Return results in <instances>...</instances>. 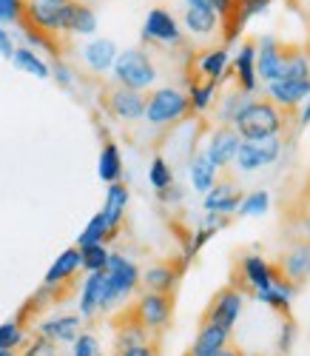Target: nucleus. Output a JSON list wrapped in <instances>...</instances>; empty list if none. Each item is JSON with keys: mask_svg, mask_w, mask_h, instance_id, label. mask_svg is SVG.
<instances>
[{"mask_svg": "<svg viewBox=\"0 0 310 356\" xmlns=\"http://www.w3.org/2000/svg\"><path fill=\"white\" fill-rule=\"evenodd\" d=\"M129 200H131V194H129V186L122 183V180L108 186V191H106V202H103L100 214L106 217L111 236H117L120 228H122V220H126V211H129Z\"/></svg>", "mask_w": 310, "mask_h": 356, "instance_id": "nucleus-23", "label": "nucleus"}, {"mask_svg": "<svg viewBox=\"0 0 310 356\" xmlns=\"http://www.w3.org/2000/svg\"><path fill=\"white\" fill-rule=\"evenodd\" d=\"M100 106L120 123H137L145 117V92H134L120 83H108L100 92Z\"/></svg>", "mask_w": 310, "mask_h": 356, "instance_id": "nucleus-6", "label": "nucleus"}, {"mask_svg": "<svg viewBox=\"0 0 310 356\" xmlns=\"http://www.w3.org/2000/svg\"><path fill=\"white\" fill-rule=\"evenodd\" d=\"M28 339V322H23L20 316L0 322V350H17L23 348Z\"/></svg>", "mask_w": 310, "mask_h": 356, "instance_id": "nucleus-33", "label": "nucleus"}, {"mask_svg": "<svg viewBox=\"0 0 310 356\" xmlns=\"http://www.w3.org/2000/svg\"><path fill=\"white\" fill-rule=\"evenodd\" d=\"M268 205H270L268 191H254V194H245V200H242V205L236 209V214H239V217L265 214V211H268Z\"/></svg>", "mask_w": 310, "mask_h": 356, "instance_id": "nucleus-38", "label": "nucleus"}, {"mask_svg": "<svg viewBox=\"0 0 310 356\" xmlns=\"http://www.w3.org/2000/svg\"><path fill=\"white\" fill-rule=\"evenodd\" d=\"M20 356H60V350H57L54 342H49L46 337L35 334L32 339H26V348H23Z\"/></svg>", "mask_w": 310, "mask_h": 356, "instance_id": "nucleus-39", "label": "nucleus"}, {"mask_svg": "<svg viewBox=\"0 0 310 356\" xmlns=\"http://www.w3.org/2000/svg\"><path fill=\"white\" fill-rule=\"evenodd\" d=\"M228 345H231V331L220 328V325H211V322H199L194 345L185 350V356H216Z\"/></svg>", "mask_w": 310, "mask_h": 356, "instance_id": "nucleus-22", "label": "nucleus"}, {"mask_svg": "<svg viewBox=\"0 0 310 356\" xmlns=\"http://www.w3.org/2000/svg\"><path fill=\"white\" fill-rule=\"evenodd\" d=\"M60 20H63V6L43 3V0H26L20 23H28V26H35V29L49 32V35H63L60 32Z\"/></svg>", "mask_w": 310, "mask_h": 356, "instance_id": "nucleus-20", "label": "nucleus"}, {"mask_svg": "<svg viewBox=\"0 0 310 356\" xmlns=\"http://www.w3.org/2000/svg\"><path fill=\"white\" fill-rule=\"evenodd\" d=\"M234 80L242 95L256 92V43L254 40H245L239 54L234 57Z\"/></svg>", "mask_w": 310, "mask_h": 356, "instance_id": "nucleus-25", "label": "nucleus"}, {"mask_svg": "<svg viewBox=\"0 0 310 356\" xmlns=\"http://www.w3.org/2000/svg\"><path fill=\"white\" fill-rule=\"evenodd\" d=\"M245 194L242 188L234 183V180H216L213 188L205 194L202 205H205V211L208 214H222V217H231L239 205H242Z\"/></svg>", "mask_w": 310, "mask_h": 356, "instance_id": "nucleus-16", "label": "nucleus"}, {"mask_svg": "<svg viewBox=\"0 0 310 356\" xmlns=\"http://www.w3.org/2000/svg\"><path fill=\"white\" fill-rule=\"evenodd\" d=\"M108 257H111V251H108L106 245H88V248H80V262H83V271H85V274L106 271Z\"/></svg>", "mask_w": 310, "mask_h": 356, "instance_id": "nucleus-36", "label": "nucleus"}, {"mask_svg": "<svg viewBox=\"0 0 310 356\" xmlns=\"http://www.w3.org/2000/svg\"><path fill=\"white\" fill-rule=\"evenodd\" d=\"M108 240H114V236H111V231H108L106 217L97 211L95 217L88 220V225L80 231V236H77V248H88V245H106Z\"/></svg>", "mask_w": 310, "mask_h": 356, "instance_id": "nucleus-34", "label": "nucleus"}, {"mask_svg": "<svg viewBox=\"0 0 310 356\" xmlns=\"http://www.w3.org/2000/svg\"><path fill=\"white\" fill-rule=\"evenodd\" d=\"M293 339H296V322L293 316H285V325H282V339H279V350L288 353L293 348Z\"/></svg>", "mask_w": 310, "mask_h": 356, "instance_id": "nucleus-42", "label": "nucleus"}, {"mask_svg": "<svg viewBox=\"0 0 310 356\" xmlns=\"http://www.w3.org/2000/svg\"><path fill=\"white\" fill-rule=\"evenodd\" d=\"M310 123V103H307V108H302V114H299V126H307Z\"/></svg>", "mask_w": 310, "mask_h": 356, "instance_id": "nucleus-47", "label": "nucleus"}, {"mask_svg": "<svg viewBox=\"0 0 310 356\" xmlns=\"http://www.w3.org/2000/svg\"><path fill=\"white\" fill-rule=\"evenodd\" d=\"M270 285H273V265L259 254L242 257V262L234 268L231 288H236L239 293H256V291L270 288Z\"/></svg>", "mask_w": 310, "mask_h": 356, "instance_id": "nucleus-8", "label": "nucleus"}, {"mask_svg": "<svg viewBox=\"0 0 310 356\" xmlns=\"http://www.w3.org/2000/svg\"><path fill=\"white\" fill-rule=\"evenodd\" d=\"M106 282H108L106 311H114L140 285V268H137V262L129 259L126 254H111L108 257V265H106Z\"/></svg>", "mask_w": 310, "mask_h": 356, "instance_id": "nucleus-5", "label": "nucleus"}, {"mask_svg": "<svg viewBox=\"0 0 310 356\" xmlns=\"http://www.w3.org/2000/svg\"><path fill=\"white\" fill-rule=\"evenodd\" d=\"M268 92H270V100H273L279 108L293 111V108L310 95V77H304V80H293V77L270 80V83H268Z\"/></svg>", "mask_w": 310, "mask_h": 356, "instance_id": "nucleus-21", "label": "nucleus"}, {"mask_svg": "<svg viewBox=\"0 0 310 356\" xmlns=\"http://www.w3.org/2000/svg\"><path fill=\"white\" fill-rule=\"evenodd\" d=\"M185 265L188 262H185L182 257L177 262H157V265H151L145 274H140V280H142L145 291L174 296V291H177V285H179V280L185 274Z\"/></svg>", "mask_w": 310, "mask_h": 356, "instance_id": "nucleus-14", "label": "nucleus"}, {"mask_svg": "<svg viewBox=\"0 0 310 356\" xmlns=\"http://www.w3.org/2000/svg\"><path fill=\"white\" fill-rule=\"evenodd\" d=\"M148 183H151V188L157 191V194L174 186V171H171V165H168V160H165L163 154H157V157L151 160V168H148Z\"/></svg>", "mask_w": 310, "mask_h": 356, "instance_id": "nucleus-35", "label": "nucleus"}, {"mask_svg": "<svg viewBox=\"0 0 310 356\" xmlns=\"http://www.w3.org/2000/svg\"><path fill=\"white\" fill-rule=\"evenodd\" d=\"M191 114V103L188 95L179 92L174 86H163V88H154V92L145 95V120L151 126H174L179 120Z\"/></svg>", "mask_w": 310, "mask_h": 356, "instance_id": "nucleus-3", "label": "nucleus"}, {"mask_svg": "<svg viewBox=\"0 0 310 356\" xmlns=\"http://www.w3.org/2000/svg\"><path fill=\"white\" fill-rule=\"evenodd\" d=\"M12 54H15V43H12V35L6 32L3 26H0V57H3V60H12Z\"/></svg>", "mask_w": 310, "mask_h": 356, "instance_id": "nucleus-44", "label": "nucleus"}, {"mask_svg": "<svg viewBox=\"0 0 310 356\" xmlns=\"http://www.w3.org/2000/svg\"><path fill=\"white\" fill-rule=\"evenodd\" d=\"M63 35H95L97 32V15L83 0H69L63 3V20H60Z\"/></svg>", "mask_w": 310, "mask_h": 356, "instance_id": "nucleus-18", "label": "nucleus"}, {"mask_svg": "<svg viewBox=\"0 0 310 356\" xmlns=\"http://www.w3.org/2000/svg\"><path fill=\"white\" fill-rule=\"evenodd\" d=\"M106 293H108L106 271L85 274V282L80 285V316H83V322L95 319L97 314H106Z\"/></svg>", "mask_w": 310, "mask_h": 356, "instance_id": "nucleus-15", "label": "nucleus"}, {"mask_svg": "<svg viewBox=\"0 0 310 356\" xmlns=\"http://www.w3.org/2000/svg\"><path fill=\"white\" fill-rule=\"evenodd\" d=\"M83 60L88 66V72L95 74H106L111 72L114 60H117V43L108 38H95L83 46Z\"/></svg>", "mask_w": 310, "mask_h": 356, "instance_id": "nucleus-26", "label": "nucleus"}, {"mask_svg": "<svg viewBox=\"0 0 310 356\" xmlns=\"http://www.w3.org/2000/svg\"><path fill=\"white\" fill-rule=\"evenodd\" d=\"M97 174L103 183H120L122 180V154H120V145L114 140H106L100 148V160H97Z\"/></svg>", "mask_w": 310, "mask_h": 356, "instance_id": "nucleus-29", "label": "nucleus"}, {"mask_svg": "<svg viewBox=\"0 0 310 356\" xmlns=\"http://www.w3.org/2000/svg\"><path fill=\"white\" fill-rule=\"evenodd\" d=\"M279 154H282V140H279V137H270V140H242L234 163L239 165V171H256V168H265V165L276 163Z\"/></svg>", "mask_w": 310, "mask_h": 356, "instance_id": "nucleus-10", "label": "nucleus"}, {"mask_svg": "<svg viewBox=\"0 0 310 356\" xmlns=\"http://www.w3.org/2000/svg\"><path fill=\"white\" fill-rule=\"evenodd\" d=\"M49 69H51V77H54L60 86H63V88H72V83H74V72H72V66L63 60V57H60V60H54Z\"/></svg>", "mask_w": 310, "mask_h": 356, "instance_id": "nucleus-41", "label": "nucleus"}, {"mask_svg": "<svg viewBox=\"0 0 310 356\" xmlns=\"http://www.w3.org/2000/svg\"><path fill=\"white\" fill-rule=\"evenodd\" d=\"M216 88H220V83H216V80H197V77H188V103H191V114H205V111L213 106Z\"/></svg>", "mask_w": 310, "mask_h": 356, "instance_id": "nucleus-30", "label": "nucleus"}, {"mask_svg": "<svg viewBox=\"0 0 310 356\" xmlns=\"http://www.w3.org/2000/svg\"><path fill=\"white\" fill-rule=\"evenodd\" d=\"M242 145V137L236 134L234 126H216L208 137V148H205V157L213 163V168L220 171L225 165H231L236 160V152Z\"/></svg>", "mask_w": 310, "mask_h": 356, "instance_id": "nucleus-13", "label": "nucleus"}, {"mask_svg": "<svg viewBox=\"0 0 310 356\" xmlns=\"http://www.w3.org/2000/svg\"><path fill=\"white\" fill-rule=\"evenodd\" d=\"M236 134L242 140H270V137H279L282 129L288 126V114L279 108L270 97L268 100H247L239 114L234 117Z\"/></svg>", "mask_w": 310, "mask_h": 356, "instance_id": "nucleus-1", "label": "nucleus"}, {"mask_svg": "<svg viewBox=\"0 0 310 356\" xmlns=\"http://www.w3.org/2000/svg\"><path fill=\"white\" fill-rule=\"evenodd\" d=\"M12 63H15V69H20V72H26V74H32V77H38V80H49V77H51L49 63L43 60V57H40L35 49H28V46L15 49Z\"/></svg>", "mask_w": 310, "mask_h": 356, "instance_id": "nucleus-31", "label": "nucleus"}, {"mask_svg": "<svg viewBox=\"0 0 310 356\" xmlns=\"http://www.w3.org/2000/svg\"><path fill=\"white\" fill-rule=\"evenodd\" d=\"M242 308H245V296L236 288L225 285L222 291L213 293V300L208 302V308L202 314V322L220 325V328H225V331H234V325H236Z\"/></svg>", "mask_w": 310, "mask_h": 356, "instance_id": "nucleus-9", "label": "nucleus"}, {"mask_svg": "<svg viewBox=\"0 0 310 356\" xmlns=\"http://www.w3.org/2000/svg\"><path fill=\"white\" fill-rule=\"evenodd\" d=\"M0 356H20L17 350H0Z\"/></svg>", "mask_w": 310, "mask_h": 356, "instance_id": "nucleus-49", "label": "nucleus"}, {"mask_svg": "<svg viewBox=\"0 0 310 356\" xmlns=\"http://www.w3.org/2000/svg\"><path fill=\"white\" fill-rule=\"evenodd\" d=\"M225 69H228V51L220 46V49H205L194 57V74L197 80H216L220 83L225 77Z\"/></svg>", "mask_w": 310, "mask_h": 356, "instance_id": "nucleus-27", "label": "nucleus"}, {"mask_svg": "<svg viewBox=\"0 0 310 356\" xmlns=\"http://www.w3.org/2000/svg\"><path fill=\"white\" fill-rule=\"evenodd\" d=\"M148 342H157L142 325L131 316V311L126 308L117 319H114V353L120 350H129V348H137V345H148Z\"/></svg>", "mask_w": 310, "mask_h": 356, "instance_id": "nucleus-19", "label": "nucleus"}, {"mask_svg": "<svg viewBox=\"0 0 310 356\" xmlns=\"http://www.w3.org/2000/svg\"><path fill=\"white\" fill-rule=\"evenodd\" d=\"M273 265V271L282 277L291 288H302L304 282H310V240L307 236H302V240H296L293 245L285 248V254L279 257Z\"/></svg>", "mask_w": 310, "mask_h": 356, "instance_id": "nucleus-7", "label": "nucleus"}, {"mask_svg": "<svg viewBox=\"0 0 310 356\" xmlns=\"http://www.w3.org/2000/svg\"><path fill=\"white\" fill-rule=\"evenodd\" d=\"M72 356H106V353L95 331H80V337L72 342Z\"/></svg>", "mask_w": 310, "mask_h": 356, "instance_id": "nucleus-37", "label": "nucleus"}, {"mask_svg": "<svg viewBox=\"0 0 310 356\" xmlns=\"http://www.w3.org/2000/svg\"><path fill=\"white\" fill-rule=\"evenodd\" d=\"M114 356H160V345L148 342V345H137V348H129V350H120Z\"/></svg>", "mask_w": 310, "mask_h": 356, "instance_id": "nucleus-43", "label": "nucleus"}, {"mask_svg": "<svg viewBox=\"0 0 310 356\" xmlns=\"http://www.w3.org/2000/svg\"><path fill=\"white\" fill-rule=\"evenodd\" d=\"M26 0H0V26L6 23H20L23 20Z\"/></svg>", "mask_w": 310, "mask_h": 356, "instance_id": "nucleus-40", "label": "nucleus"}, {"mask_svg": "<svg viewBox=\"0 0 310 356\" xmlns=\"http://www.w3.org/2000/svg\"><path fill=\"white\" fill-rule=\"evenodd\" d=\"M43 3H57V6H63V3H69V0H43Z\"/></svg>", "mask_w": 310, "mask_h": 356, "instance_id": "nucleus-48", "label": "nucleus"}, {"mask_svg": "<svg viewBox=\"0 0 310 356\" xmlns=\"http://www.w3.org/2000/svg\"><path fill=\"white\" fill-rule=\"evenodd\" d=\"M185 26L191 35H211L220 26V17L213 15L208 0H185Z\"/></svg>", "mask_w": 310, "mask_h": 356, "instance_id": "nucleus-28", "label": "nucleus"}, {"mask_svg": "<svg viewBox=\"0 0 310 356\" xmlns=\"http://www.w3.org/2000/svg\"><path fill=\"white\" fill-rule=\"evenodd\" d=\"M111 72H114V83L134 88V92H145V88H151L157 83V66H154L151 54L140 46L117 51V60H114Z\"/></svg>", "mask_w": 310, "mask_h": 356, "instance_id": "nucleus-2", "label": "nucleus"}, {"mask_svg": "<svg viewBox=\"0 0 310 356\" xmlns=\"http://www.w3.org/2000/svg\"><path fill=\"white\" fill-rule=\"evenodd\" d=\"M80 271H83L80 248H77V245H72V248H66L63 254H60V257L49 265V271H46V277H43V288H49V291H51V296L57 300L60 291L69 288V285L77 280V274H80Z\"/></svg>", "mask_w": 310, "mask_h": 356, "instance_id": "nucleus-11", "label": "nucleus"}, {"mask_svg": "<svg viewBox=\"0 0 310 356\" xmlns=\"http://www.w3.org/2000/svg\"><path fill=\"white\" fill-rule=\"evenodd\" d=\"M307 194H310V183H307Z\"/></svg>", "mask_w": 310, "mask_h": 356, "instance_id": "nucleus-50", "label": "nucleus"}, {"mask_svg": "<svg viewBox=\"0 0 310 356\" xmlns=\"http://www.w3.org/2000/svg\"><path fill=\"white\" fill-rule=\"evenodd\" d=\"M282 63H285V46L276 43L270 35H265L256 49V77H262L268 83L279 80L282 77Z\"/></svg>", "mask_w": 310, "mask_h": 356, "instance_id": "nucleus-24", "label": "nucleus"}, {"mask_svg": "<svg viewBox=\"0 0 310 356\" xmlns=\"http://www.w3.org/2000/svg\"><path fill=\"white\" fill-rule=\"evenodd\" d=\"M216 356H245V350H242L239 345H234V342H231V345H228L225 350H220V353H216Z\"/></svg>", "mask_w": 310, "mask_h": 356, "instance_id": "nucleus-46", "label": "nucleus"}, {"mask_svg": "<svg viewBox=\"0 0 310 356\" xmlns=\"http://www.w3.org/2000/svg\"><path fill=\"white\" fill-rule=\"evenodd\" d=\"M83 331V316L80 314H57L38 325V334L46 337L54 345H72Z\"/></svg>", "mask_w": 310, "mask_h": 356, "instance_id": "nucleus-17", "label": "nucleus"}, {"mask_svg": "<svg viewBox=\"0 0 310 356\" xmlns=\"http://www.w3.org/2000/svg\"><path fill=\"white\" fill-rule=\"evenodd\" d=\"M188 171H191V186H194L199 194H208V191L213 188V183H216V168H213V163L205 157V152L191 157Z\"/></svg>", "mask_w": 310, "mask_h": 356, "instance_id": "nucleus-32", "label": "nucleus"}, {"mask_svg": "<svg viewBox=\"0 0 310 356\" xmlns=\"http://www.w3.org/2000/svg\"><path fill=\"white\" fill-rule=\"evenodd\" d=\"M157 197H160V202H179V197H182V194H179V188H177V183H174L171 188H165V191H160Z\"/></svg>", "mask_w": 310, "mask_h": 356, "instance_id": "nucleus-45", "label": "nucleus"}, {"mask_svg": "<svg viewBox=\"0 0 310 356\" xmlns=\"http://www.w3.org/2000/svg\"><path fill=\"white\" fill-rule=\"evenodd\" d=\"M129 311H131V316L142 325V328H145L154 339H157V337L168 328V325H171V319H174V296H168V293H154V291H142Z\"/></svg>", "mask_w": 310, "mask_h": 356, "instance_id": "nucleus-4", "label": "nucleus"}, {"mask_svg": "<svg viewBox=\"0 0 310 356\" xmlns=\"http://www.w3.org/2000/svg\"><path fill=\"white\" fill-rule=\"evenodd\" d=\"M142 40L145 43H157V46H179L182 43L179 23L163 6L151 9L148 17H145V26H142Z\"/></svg>", "mask_w": 310, "mask_h": 356, "instance_id": "nucleus-12", "label": "nucleus"}]
</instances>
